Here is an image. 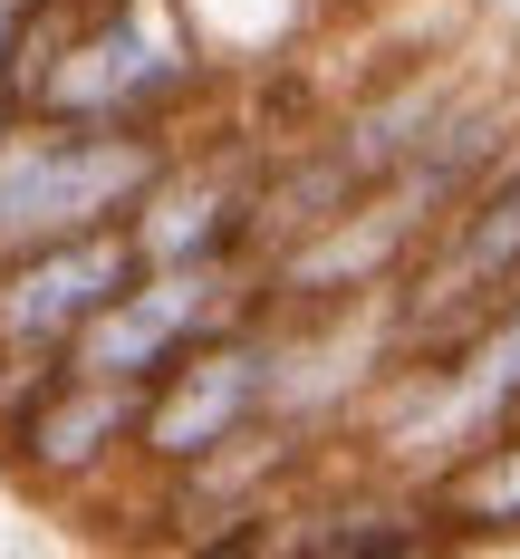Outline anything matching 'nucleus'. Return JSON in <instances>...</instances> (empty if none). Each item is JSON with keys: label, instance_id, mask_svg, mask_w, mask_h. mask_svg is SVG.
I'll return each mask as SVG.
<instances>
[{"label": "nucleus", "instance_id": "obj_1", "mask_svg": "<svg viewBox=\"0 0 520 559\" xmlns=\"http://www.w3.org/2000/svg\"><path fill=\"white\" fill-rule=\"evenodd\" d=\"M173 155L183 145L165 126H97V116L20 107L0 126V261L39 251V241H68V231L125 223Z\"/></svg>", "mask_w": 520, "mask_h": 559}, {"label": "nucleus", "instance_id": "obj_2", "mask_svg": "<svg viewBox=\"0 0 520 559\" xmlns=\"http://www.w3.org/2000/svg\"><path fill=\"white\" fill-rule=\"evenodd\" d=\"M511 289H520V155H501L444 223L424 231V251L404 261V280H396V337H404V357L454 347V337L482 329Z\"/></svg>", "mask_w": 520, "mask_h": 559}, {"label": "nucleus", "instance_id": "obj_3", "mask_svg": "<svg viewBox=\"0 0 520 559\" xmlns=\"http://www.w3.org/2000/svg\"><path fill=\"white\" fill-rule=\"evenodd\" d=\"M270 415V319L241 309L213 337H193L165 377L145 386V425H135V463L183 473L203 453H222L231 435H251Z\"/></svg>", "mask_w": 520, "mask_h": 559}, {"label": "nucleus", "instance_id": "obj_4", "mask_svg": "<svg viewBox=\"0 0 520 559\" xmlns=\"http://www.w3.org/2000/svg\"><path fill=\"white\" fill-rule=\"evenodd\" d=\"M241 309H251L241 299V261H145L87 329L68 337V367L77 377H116V386H155L193 337H213Z\"/></svg>", "mask_w": 520, "mask_h": 559}, {"label": "nucleus", "instance_id": "obj_5", "mask_svg": "<svg viewBox=\"0 0 520 559\" xmlns=\"http://www.w3.org/2000/svg\"><path fill=\"white\" fill-rule=\"evenodd\" d=\"M135 271H145L135 223H97V231H68V241H39V251H10L0 261V347L68 357V337L87 329Z\"/></svg>", "mask_w": 520, "mask_h": 559}, {"label": "nucleus", "instance_id": "obj_6", "mask_svg": "<svg viewBox=\"0 0 520 559\" xmlns=\"http://www.w3.org/2000/svg\"><path fill=\"white\" fill-rule=\"evenodd\" d=\"M135 425H145V386L58 367L49 386L29 395V415L0 435V453H10V473L29 492H87L97 473H116L135 453Z\"/></svg>", "mask_w": 520, "mask_h": 559}, {"label": "nucleus", "instance_id": "obj_7", "mask_svg": "<svg viewBox=\"0 0 520 559\" xmlns=\"http://www.w3.org/2000/svg\"><path fill=\"white\" fill-rule=\"evenodd\" d=\"M261 183L270 174L251 165V155H173L155 174V193L125 213L135 223V251L145 261H241V251H261Z\"/></svg>", "mask_w": 520, "mask_h": 559}, {"label": "nucleus", "instance_id": "obj_8", "mask_svg": "<svg viewBox=\"0 0 520 559\" xmlns=\"http://www.w3.org/2000/svg\"><path fill=\"white\" fill-rule=\"evenodd\" d=\"M299 531H280V550H328V559H414L434 550L424 511H386V502H347V511H289Z\"/></svg>", "mask_w": 520, "mask_h": 559}, {"label": "nucleus", "instance_id": "obj_9", "mask_svg": "<svg viewBox=\"0 0 520 559\" xmlns=\"http://www.w3.org/2000/svg\"><path fill=\"white\" fill-rule=\"evenodd\" d=\"M434 511L444 521H520V425L501 444H482L472 463H454L434 483Z\"/></svg>", "mask_w": 520, "mask_h": 559}, {"label": "nucleus", "instance_id": "obj_10", "mask_svg": "<svg viewBox=\"0 0 520 559\" xmlns=\"http://www.w3.org/2000/svg\"><path fill=\"white\" fill-rule=\"evenodd\" d=\"M29 20H39V0H0V78H10V58L29 39Z\"/></svg>", "mask_w": 520, "mask_h": 559}, {"label": "nucleus", "instance_id": "obj_11", "mask_svg": "<svg viewBox=\"0 0 520 559\" xmlns=\"http://www.w3.org/2000/svg\"><path fill=\"white\" fill-rule=\"evenodd\" d=\"M10 116H20V87H10V78H0V126H10Z\"/></svg>", "mask_w": 520, "mask_h": 559}]
</instances>
